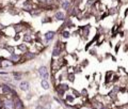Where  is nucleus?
<instances>
[{"label": "nucleus", "instance_id": "nucleus-14", "mask_svg": "<svg viewBox=\"0 0 128 109\" xmlns=\"http://www.w3.org/2000/svg\"><path fill=\"white\" fill-rule=\"evenodd\" d=\"M17 48L19 49V50H21V51H28V47L27 46H25L23 44H21V45H19Z\"/></svg>", "mask_w": 128, "mask_h": 109}, {"label": "nucleus", "instance_id": "nucleus-10", "mask_svg": "<svg viewBox=\"0 0 128 109\" xmlns=\"http://www.w3.org/2000/svg\"><path fill=\"white\" fill-rule=\"evenodd\" d=\"M41 85H42L43 89H45V90H48L49 89V83H48V81H47L46 79H43L42 82H41Z\"/></svg>", "mask_w": 128, "mask_h": 109}, {"label": "nucleus", "instance_id": "nucleus-2", "mask_svg": "<svg viewBox=\"0 0 128 109\" xmlns=\"http://www.w3.org/2000/svg\"><path fill=\"white\" fill-rule=\"evenodd\" d=\"M3 107H4V109H15L14 102L12 100H4Z\"/></svg>", "mask_w": 128, "mask_h": 109}, {"label": "nucleus", "instance_id": "nucleus-3", "mask_svg": "<svg viewBox=\"0 0 128 109\" xmlns=\"http://www.w3.org/2000/svg\"><path fill=\"white\" fill-rule=\"evenodd\" d=\"M55 31H48L45 33L44 38H45V41H47V42H50L51 40H53V38H55Z\"/></svg>", "mask_w": 128, "mask_h": 109}, {"label": "nucleus", "instance_id": "nucleus-15", "mask_svg": "<svg viewBox=\"0 0 128 109\" xmlns=\"http://www.w3.org/2000/svg\"><path fill=\"white\" fill-rule=\"evenodd\" d=\"M14 30L17 32V33H18V32H20L21 30H23V28H21L20 25H15V26H14Z\"/></svg>", "mask_w": 128, "mask_h": 109}, {"label": "nucleus", "instance_id": "nucleus-1", "mask_svg": "<svg viewBox=\"0 0 128 109\" xmlns=\"http://www.w3.org/2000/svg\"><path fill=\"white\" fill-rule=\"evenodd\" d=\"M38 74H40V76L42 77L43 79H46L48 78V71H47V67L46 66H41L40 68H38Z\"/></svg>", "mask_w": 128, "mask_h": 109}, {"label": "nucleus", "instance_id": "nucleus-18", "mask_svg": "<svg viewBox=\"0 0 128 109\" xmlns=\"http://www.w3.org/2000/svg\"><path fill=\"white\" fill-rule=\"evenodd\" d=\"M68 78H69V81H74V78H75V76H74V74H68Z\"/></svg>", "mask_w": 128, "mask_h": 109}, {"label": "nucleus", "instance_id": "nucleus-11", "mask_svg": "<svg viewBox=\"0 0 128 109\" xmlns=\"http://www.w3.org/2000/svg\"><path fill=\"white\" fill-rule=\"evenodd\" d=\"M61 55V49L60 48H53V50H52V56L53 57H59V56Z\"/></svg>", "mask_w": 128, "mask_h": 109}, {"label": "nucleus", "instance_id": "nucleus-12", "mask_svg": "<svg viewBox=\"0 0 128 109\" xmlns=\"http://www.w3.org/2000/svg\"><path fill=\"white\" fill-rule=\"evenodd\" d=\"M23 9H26L27 11H31L32 9H33V6H32V4L28 1V2H25V3H23Z\"/></svg>", "mask_w": 128, "mask_h": 109}, {"label": "nucleus", "instance_id": "nucleus-21", "mask_svg": "<svg viewBox=\"0 0 128 109\" xmlns=\"http://www.w3.org/2000/svg\"><path fill=\"white\" fill-rule=\"evenodd\" d=\"M38 1H40V2H43V3H46L47 0H38Z\"/></svg>", "mask_w": 128, "mask_h": 109}, {"label": "nucleus", "instance_id": "nucleus-6", "mask_svg": "<svg viewBox=\"0 0 128 109\" xmlns=\"http://www.w3.org/2000/svg\"><path fill=\"white\" fill-rule=\"evenodd\" d=\"M20 58H21L20 55H15V53H12V55L10 56V58H9V60H10L11 62H16V63H17Z\"/></svg>", "mask_w": 128, "mask_h": 109}, {"label": "nucleus", "instance_id": "nucleus-7", "mask_svg": "<svg viewBox=\"0 0 128 109\" xmlns=\"http://www.w3.org/2000/svg\"><path fill=\"white\" fill-rule=\"evenodd\" d=\"M23 57H25L26 60H31V59H33V58L35 57V53L30 52V51H26L25 55H23Z\"/></svg>", "mask_w": 128, "mask_h": 109}, {"label": "nucleus", "instance_id": "nucleus-8", "mask_svg": "<svg viewBox=\"0 0 128 109\" xmlns=\"http://www.w3.org/2000/svg\"><path fill=\"white\" fill-rule=\"evenodd\" d=\"M64 17H65V15H64L63 12H57L55 13V18H57L58 20H64Z\"/></svg>", "mask_w": 128, "mask_h": 109}, {"label": "nucleus", "instance_id": "nucleus-22", "mask_svg": "<svg viewBox=\"0 0 128 109\" xmlns=\"http://www.w3.org/2000/svg\"><path fill=\"white\" fill-rule=\"evenodd\" d=\"M0 107H1V100H0Z\"/></svg>", "mask_w": 128, "mask_h": 109}, {"label": "nucleus", "instance_id": "nucleus-5", "mask_svg": "<svg viewBox=\"0 0 128 109\" xmlns=\"http://www.w3.org/2000/svg\"><path fill=\"white\" fill-rule=\"evenodd\" d=\"M19 89H21L23 91H28V90L30 89V85L28 81H21L20 85H19Z\"/></svg>", "mask_w": 128, "mask_h": 109}, {"label": "nucleus", "instance_id": "nucleus-13", "mask_svg": "<svg viewBox=\"0 0 128 109\" xmlns=\"http://www.w3.org/2000/svg\"><path fill=\"white\" fill-rule=\"evenodd\" d=\"M23 41L25 42H32V38L30 34H25L23 35Z\"/></svg>", "mask_w": 128, "mask_h": 109}, {"label": "nucleus", "instance_id": "nucleus-16", "mask_svg": "<svg viewBox=\"0 0 128 109\" xmlns=\"http://www.w3.org/2000/svg\"><path fill=\"white\" fill-rule=\"evenodd\" d=\"M62 35H63V38H69V32H68V31H63V32H62Z\"/></svg>", "mask_w": 128, "mask_h": 109}, {"label": "nucleus", "instance_id": "nucleus-17", "mask_svg": "<svg viewBox=\"0 0 128 109\" xmlns=\"http://www.w3.org/2000/svg\"><path fill=\"white\" fill-rule=\"evenodd\" d=\"M4 48H5L6 50L10 51L11 53H14V47H10V46H9V47H4Z\"/></svg>", "mask_w": 128, "mask_h": 109}, {"label": "nucleus", "instance_id": "nucleus-9", "mask_svg": "<svg viewBox=\"0 0 128 109\" xmlns=\"http://www.w3.org/2000/svg\"><path fill=\"white\" fill-rule=\"evenodd\" d=\"M62 8L64 9V10H68L69 9V6H70V2L69 1H67V0H64L63 2H62Z\"/></svg>", "mask_w": 128, "mask_h": 109}, {"label": "nucleus", "instance_id": "nucleus-4", "mask_svg": "<svg viewBox=\"0 0 128 109\" xmlns=\"http://www.w3.org/2000/svg\"><path fill=\"white\" fill-rule=\"evenodd\" d=\"M14 105H15V108L16 109H23V102L20 100V98H19L18 96L15 98Z\"/></svg>", "mask_w": 128, "mask_h": 109}, {"label": "nucleus", "instance_id": "nucleus-19", "mask_svg": "<svg viewBox=\"0 0 128 109\" xmlns=\"http://www.w3.org/2000/svg\"><path fill=\"white\" fill-rule=\"evenodd\" d=\"M66 100H67L68 102H73V100H74V97H73L72 95H67L66 96Z\"/></svg>", "mask_w": 128, "mask_h": 109}, {"label": "nucleus", "instance_id": "nucleus-20", "mask_svg": "<svg viewBox=\"0 0 128 109\" xmlns=\"http://www.w3.org/2000/svg\"><path fill=\"white\" fill-rule=\"evenodd\" d=\"M14 40H15V41L19 40V35H18V34H17V35H16V36H15V38H14Z\"/></svg>", "mask_w": 128, "mask_h": 109}]
</instances>
